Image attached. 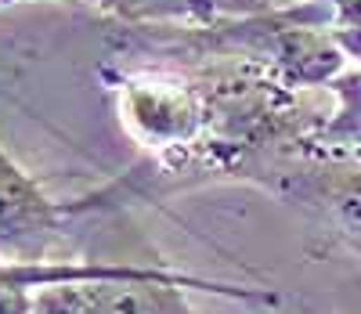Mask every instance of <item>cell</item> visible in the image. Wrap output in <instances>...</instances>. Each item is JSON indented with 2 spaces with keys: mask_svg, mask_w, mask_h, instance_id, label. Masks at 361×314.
Wrapping results in <instances>:
<instances>
[{
  "mask_svg": "<svg viewBox=\"0 0 361 314\" xmlns=\"http://www.w3.org/2000/svg\"><path fill=\"white\" fill-rule=\"evenodd\" d=\"M329 105L318 127L314 155L329 159H361V73L347 66L325 87Z\"/></svg>",
  "mask_w": 361,
  "mask_h": 314,
  "instance_id": "5b68a950",
  "label": "cell"
},
{
  "mask_svg": "<svg viewBox=\"0 0 361 314\" xmlns=\"http://www.w3.org/2000/svg\"><path fill=\"white\" fill-rule=\"evenodd\" d=\"M325 11L329 25H361V0H311Z\"/></svg>",
  "mask_w": 361,
  "mask_h": 314,
  "instance_id": "52a82bcc",
  "label": "cell"
},
{
  "mask_svg": "<svg viewBox=\"0 0 361 314\" xmlns=\"http://www.w3.org/2000/svg\"><path fill=\"white\" fill-rule=\"evenodd\" d=\"M156 264L137 260H0V314H33V300L47 286L66 282H102V278H134Z\"/></svg>",
  "mask_w": 361,
  "mask_h": 314,
  "instance_id": "277c9868",
  "label": "cell"
},
{
  "mask_svg": "<svg viewBox=\"0 0 361 314\" xmlns=\"http://www.w3.org/2000/svg\"><path fill=\"white\" fill-rule=\"evenodd\" d=\"M29 4V0H0V8ZM105 15H112L119 25H137V22H192L217 15V0H80Z\"/></svg>",
  "mask_w": 361,
  "mask_h": 314,
  "instance_id": "8992f818",
  "label": "cell"
},
{
  "mask_svg": "<svg viewBox=\"0 0 361 314\" xmlns=\"http://www.w3.org/2000/svg\"><path fill=\"white\" fill-rule=\"evenodd\" d=\"M271 195L304 210L361 264V159H329V155L293 159L271 184Z\"/></svg>",
  "mask_w": 361,
  "mask_h": 314,
  "instance_id": "7a4b0ae2",
  "label": "cell"
},
{
  "mask_svg": "<svg viewBox=\"0 0 361 314\" xmlns=\"http://www.w3.org/2000/svg\"><path fill=\"white\" fill-rule=\"evenodd\" d=\"M188 293L228 296L238 303L279 307L282 293L264 286H238L206 274H188L166 264L148 267L134 278H102V282H66L47 286L33 300V314H199Z\"/></svg>",
  "mask_w": 361,
  "mask_h": 314,
  "instance_id": "6da1fadb",
  "label": "cell"
},
{
  "mask_svg": "<svg viewBox=\"0 0 361 314\" xmlns=\"http://www.w3.org/2000/svg\"><path fill=\"white\" fill-rule=\"evenodd\" d=\"M73 221L62 199L0 145V260H51L69 238Z\"/></svg>",
  "mask_w": 361,
  "mask_h": 314,
  "instance_id": "3957f363",
  "label": "cell"
}]
</instances>
